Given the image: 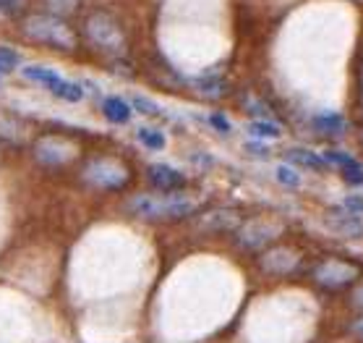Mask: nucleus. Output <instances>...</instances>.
Returning a JSON list of instances; mask_svg holds the SVG:
<instances>
[{
  "instance_id": "22",
  "label": "nucleus",
  "mask_w": 363,
  "mask_h": 343,
  "mask_svg": "<svg viewBox=\"0 0 363 343\" xmlns=\"http://www.w3.org/2000/svg\"><path fill=\"white\" fill-rule=\"evenodd\" d=\"M274 173H277V181H280V184H285V186H290V189L301 186V176H298L290 165H277V170H274Z\"/></svg>"
},
{
  "instance_id": "1",
  "label": "nucleus",
  "mask_w": 363,
  "mask_h": 343,
  "mask_svg": "<svg viewBox=\"0 0 363 343\" xmlns=\"http://www.w3.org/2000/svg\"><path fill=\"white\" fill-rule=\"evenodd\" d=\"M128 209L139 218L149 220H181L199 209V200L189 194H136Z\"/></svg>"
},
{
  "instance_id": "10",
  "label": "nucleus",
  "mask_w": 363,
  "mask_h": 343,
  "mask_svg": "<svg viewBox=\"0 0 363 343\" xmlns=\"http://www.w3.org/2000/svg\"><path fill=\"white\" fill-rule=\"evenodd\" d=\"M298 262H301V254L296 249H288V246H274V249L264 251L262 254V270L264 273H272V276H288L293 270L298 268Z\"/></svg>"
},
{
  "instance_id": "16",
  "label": "nucleus",
  "mask_w": 363,
  "mask_h": 343,
  "mask_svg": "<svg viewBox=\"0 0 363 343\" xmlns=\"http://www.w3.org/2000/svg\"><path fill=\"white\" fill-rule=\"evenodd\" d=\"M102 113L113 121V124H128L131 121V105L123 97H105L102 100Z\"/></svg>"
},
{
  "instance_id": "18",
  "label": "nucleus",
  "mask_w": 363,
  "mask_h": 343,
  "mask_svg": "<svg viewBox=\"0 0 363 343\" xmlns=\"http://www.w3.org/2000/svg\"><path fill=\"white\" fill-rule=\"evenodd\" d=\"M50 92L55 94L58 100H63V102H79V100H84V87L82 84H76V82H68V79H60Z\"/></svg>"
},
{
  "instance_id": "13",
  "label": "nucleus",
  "mask_w": 363,
  "mask_h": 343,
  "mask_svg": "<svg viewBox=\"0 0 363 343\" xmlns=\"http://www.w3.org/2000/svg\"><path fill=\"white\" fill-rule=\"evenodd\" d=\"M314 129L319 131V134H327V136H340L345 134V118L340 116V113H319V116H314Z\"/></svg>"
},
{
  "instance_id": "4",
  "label": "nucleus",
  "mask_w": 363,
  "mask_h": 343,
  "mask_svg": "<svg viewBox=\"0 0 363 343\" xmlns=\"http://www.w3.org/2000/svg\"><path fill=\"white\" fill-rule=\"evenodd\" d=\"M314 281L324 288H345V285L355 283L358 276H361V268L355 262L340 260V257H330V260H322L314 268Z\"/></svg>"
},
{
  "instance_id": "19",
  "label": "nucleus",
  "mask_w": 363,
  "mask_h": 343,
  "mask_svg": "<svg viewBox=\"0 0 363 343\" xmlns=\"http://www.w3.org/2000/svg\"><path fill=\"white\" fill-rule=\"evenodd\" d=\"M136 136H139V142L144 144V147H149V150H165V134L157 131V129L141 126L139 131H136Z\"/></svg>"
},
{
  "instance_id": "28",
  "label": "nucleus",
  "mask_w": 363,
  "mask_h": 343,
  "mask_svg": "<svg viewBox=\"0 0 363 343\" xmlns=\"http://www.w3.org/2000/svg\"><path fill=\"white\" fill-rule=\"evenodd\" d=\"M21 6V0H0V13L3 11H13V9H18Z\"/></svg>"
},
{
  "instance_id": "2",
  "label": "nucleus",
  "mask_w": 363,
  "mask_h": 343,
  "mask_svg": "<svg viewBox=\"0 0 363 343\" xmlns=\"http://www.w3.org/2000/svg\"><path fill=\"white\" fill-rule=\"evenodd\" d=\"M24 32L37 42H48V45H55V48H63V50H71L76 45V34L74 29L63 21L55 13H32V16L24 21Z\"/></svg>"
},
{
  "instance_id": "12",
  "label": "nucleus",
  "mask_w": 363,
  "mask_h": 343,
  "mask_svg": "<svg viewBox=\"0 0 363 343\" xmlns=\"http://www.w3.org/2000/svg\"><path fill=\"white\" fill-rule=\"evenodd\" d=\"M285 160L290 165H301V168H311V170H324L327 168V160L316 152L306 150V147H293V150L285 152Z\"/></svg>"
},
{
  "instance_id": "31",
  "label": "nucleus",
  "mask_w": 363,
  "mask_h": 343,
  "mask_svg": "<svg viewBox=\"0 0 363 343\" xmlns=\"http://www.w3.org/2000/svg\"><path fill=\"white\" fill-rule=\"evenodd\" d=\"M350 330H353V333L363 341V317H361V320H355L353 325H350Z\"/></svg>"
},
{
  "instance_id": "5",
  "label": "nucleus",
  "mask_w": 363,
  "mask_h": 343,
  "mask_svg": "<svg viewBox=\"0 0 363 343\" xmlns=\"http://www.w3.org/2000/svg\"><path fill=\"white\" fill-rule=\"evenodd\" d=\"M86 34H89V40L102 48V50H110V53H123L125 50V37H123V29L113 21L110 16L105 13H91L86 18Z\"/></svg>"
},
{
  "instance_id": "8",
  "label": "nucleus",
  "mask_w": 363,
  "mask_h": 343,
  "mask_svg": "<svg viewBox=\"0 0 363 343\" xmlns=\"http://www.w3.org/2000/svg\"><path fill=\"white\" fill-rule=\"evenodd\" d=\"M34 155L45 165H63L76 155V147L68 144L66 139H60V136H45L34 144Z\"/></svg>"
},
{
  "instance_id": "9",
  "label": "nucleus",
  "mask_w": 363,
  "mask_h": 343,
  "mask_svg": "<svg viewBox=\"0 0 363 343\" xmlns=\"http://www.w3.org/2000/svg\"><path fill=\"white\" fill-rule=\"evenodd\" d=\"M324 223H327L332 234L342 236V239H361L363 236V220L345 207H332L324 215Z\"/></svg>"
},
{
  "instance_id": "11",
  "label": "nucleus",
  "mask_w": 363,
  "mask_h": 343,
  "mask_svg": "<svg viewBox=\"0 0 363 343\" xmlns=\"http://www.w3.org/2000/svg\"><path fill=\"white\" fill-rule=\"evenodd\" d=\"M147 178L155 189H160V192H165V194L181 192L183 186H186V176H183L181 170H175V168H170V165H162V163L149 165Z\"/></svg>"
},
{
  "instance_id": "26",
  "label": "nucleus",
  "mask_w": 363,
  "mask_h": 343,
  "mask_svg": "<svg viewBox=\"0 0 363 343\" xmlns=\"http://www.w3.org/2000/svg\"><path fill=\"white\" fill-rule=\"evenodd\" d=\"M345 209H350V212H363V197H347L345 200Z\"/></svg>"
},
{
  "instance_id": "20",
  "label": "nucleus",
  "mask_w": 363,
  "mask_h": 343,
  "mask_svg": "<svg viewBox=\"0 0 363 343\" xmlns=\"http://www.w3.org/2000/svg\"><path fill=\"white\" fill-rule=\"evenodd\" d=\"M340 173H342V178H345L347 184L363 186V163H361V160L350 158V160L345 163V165L340 168Z\"/></svg>"
},
{
  "instance_id": "7",
  "label": "nucleus",
  "mask_w": 363,
  "mask_h": 343,
  "mask_svg": "<svg viewBox=\"0 0 363 343\" xmlns=\"http://www.w3.org/2000/svg\"><path fill=\"white\" fill-rule=\"evenodd\" d=\"M246 220L240 215L238 209H230V207H215L204 212V215H199L196 226L199 231H206V234H223V231H238Z\"/></svg>"
},
{
  "instance_id": "6",
  "label": "nucleus",
  "mask_w": 363,
  "mask_h": 343,
  "mask_svg": "<svg viewBox=\"0 0 363 343\" xmlns=\"http://www.w3.org/2000/svg\"><path fill=\"white\" fill-rule=\"evenodd\" d=\"M84 178L99 189H121L128 181V170L113 158H97L84 168Z\"/></svg>"
},
{
  "instance_id": "27",
  "label": "nucleus",
  "mask_w": 363,
  "mask_h": 343,
  "mask_svg": "<svg viewBox=\"0 0 363 343\" xmlns=\"http://www.w3.org/2000/svg\"><path fill=\"white\" fill-rule=\"evenodd\" d=\"M52 6H55V11H71L76 9V0H50Z\"/></svg>"
},
{
  "instance_id": "17",
  "label": "nucleus",
  "mask_w": 363,
  "mask_h": 343,
  "mask_svg": "<svg viewBox=\"0 0 363 343\" xmlns=\"http://www.w3.org/2000/svg\"><path fill=\"white\" fill-rule=\"evenodd\" d=\"M243 110L251 118H259V121H274L272 108L262 97H256V94H243Z\"/></svg>"
},
{
  "instance_id": "14",
  "label": "nucleus",
  "mask_w": 363,
  "mask_h": 343,
  "mask_svg": "<svg viewBox=\"0 0 363 343\" xmlns=\"http://www.w3.org/2000/svg\"><path fill=\"white\" fill-rule=\"evenodd\" d=\"M21 74H24L26 82H34V84H40V87H48V89H52V87L63 79L58 71H52V68H48V66H34V63L21 68Z\"/></svg>"
},
{
  "instance_id": "30",
  "label": "nucleus",
  "mask_w": 363,
  "mask_h": 343,
  "mask_svg": "<svg viewBox=\"0 0 363 343\" xmlns=\"http://www.w3.org/2000/svg\"><path fill=\"white\" fill-rule=\"evenodd\" d=\"M246 150L254 152V155H267V147H262V144H254V142H248Z\"/></svg>"
},
{
  "instance_id": "29",
  "label": "nucleus",
  "mask_w": 363,
  "mask_h": 343,
  "mask_svg": "<svg viewBox=\"0 0 363 343\" xmlns=\"http://www.w3.org/2000/svg\"><path fill=\"white\" fill-rule=\"evenodd\" d=\"M353 304H355V307H361V310H363V283L358 285V288H355V291H353Z\"/></svg>"
},
{
  "instance_id": "3",
  "label": "nucleus",
  "mask_w": 363,
  "mask_h": 343,
  "mask_svg": "<svg viewBox=\"0 0 363 343\" xmlns=\"http://www.w3.org/2000/svg\"><path fill=\"white\" fill-rule=\"evenodd\" d=\"M280 234H282V223L256 218V220H246V223L235 231V241H238L240 249L259 251V249H264V246H269Z\"/></svg>"
},
{
  "instance_id": "24",
  "label": "nucleus",
  "mask_w": 363,
  "mask_h": 343,
  "mask_svg": "<svg viewBox=\"0 0 363 343\" xmlns=\"http://www.w3.org/2000/svg\"><path fill=\"white\" fill-rule=\"evenodd\" d=\"M131 105L139 110V113H144V116H160V113H162V108L155 105V102H149L147 97H133Z\"/></svg>"
},
{
  "instance_id": "25",
  "label": "nucleus",
  "mask_w": 363,
  "mask_h": 343,
  "mask_svg": "<svg viewBox=\"0 0 363 343\" xmlns=\"http://www.w3.org/2000/svg\"><path fill=\"white\" fill-rule=\"evenodd\" d=\"M209 124L215 126L217 131H223V134H228V131H233V126H230V121L223 116V113H212L209 116Z\"/></svg>"
},
{
  "instance_id": "23",
  "label": "nucleus",
  "mask_w": 363,
  "mask_h": 343,
  "mask_svg": "<svg viewBox=\"0 0 363 343\" xmlns=\"http://www.w3.org/2000/svg\"><path fill=\"white\" fill-rule=\"evenodd\" d=\"M16 66H18V53L0 45V74H6V71H13Z\"/></svg>"
},
{
  "instance_id": "21",
  "label": "nucleus",
  "mask_w": 363,
  "mask_h": 343,
  "mask_svg": "<svg viewBox=\"0 0 363 343\" xmlns=\"http://www.w3.org/2000/svg\"><path fill=\"white\" fill-rule=\"evenodd\" d=\"M248 131L254 136H280L282 129L274 121H251L248 124Z\"/></svg>"
},
{
  "instance_id": "15",
  "label": "nucleus",
  "mask_w": 363,
  "mask_h": 343,
  "mask_svg": "<svg viewBox=\"0 0 363 343\" xmlns=\"http://www.w3.org/2000/svg\"><path fill=\"white\" fill-rule=\"evenodd\" d=\"M194 89L201 92L204 97H223L228 92V82H225L223 76H215V74H204L194 79Z\"/></svg>"
}]
</instances>
